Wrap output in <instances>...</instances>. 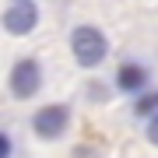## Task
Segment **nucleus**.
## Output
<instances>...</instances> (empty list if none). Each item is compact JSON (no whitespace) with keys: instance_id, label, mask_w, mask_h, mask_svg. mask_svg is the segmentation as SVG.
Returning <instances> with one entry per match:
<instances>
[{"instance_id":"obj_1","label":"nucleus","mask_w":158,"mask_h":158,"mask_svg":"<svg viewBox=\"0 0 158 158\" xmlns=\"http://www.w3.org/2000/svg\"><path fill=\"white\" fill-rule=\"evenodd\" d=\"M70 49H74V60H77L81 67H98V63L106 60V53H109V42H106V35L98 28L81 25V28L70 32Z\"/></svg>"},{"instance_id":"obj_2","label":"nucleus","mask_w":158,"mask_h":158,"mask_svg":"<svg viewBox=\"0 0 158 158\" xmlns=\"http://www.w3.org/2000/svg\"><path fill=\"white\" fill-rule=\"evenodd\" d=\"M67 127H70V109L60 106V102L42 106L39 113L32 116V130H35L39 137H46V141H56V137H60Z\"/></svg>"},{"instance_id":"obj_3","label":"nucleus","mask_w":158,"mask_h":158,"mask_svg":"<svg viewBox=\"0 0 158 158\" xmlns=\"http://www.w3.org/2000/svg\"><path fill=\"white\" fill-rule=\"evenodd\" d=\"M11 95L14 98H32L35 91H39L42 85V67H39V60H18L14 67H11Z\"/></svg>"},{"instance_id":"obj_4","label":"nucleus","mask_w":158,"mask_h":158,"mask_svg":"<svg viewBox=\"0 0 158 158\" xmlns=\"http://www.w3.org/2000/svg\"><path fill=\"white\" fill-rule=\"evenodd\" d=\"M35 25H39V11H35L32 0H21V4H11L4 14V28L11 35H28Z\"/></svg>"},{"instance_id":"obj_5","label":"nucleus","mask_w":158,"mask_h":158,"mask_svg":"<svg viewBox=\"0 0 158 158\" xmlns=\"http://www.w3.org/2000/svg\"><path fill=\"white\" fill-rule=\"evenodd\" d=\"M148 85V67H141V63H123L116 74V88L119 91H141Z\"/></svg>"},{"instance_id":"obj_6","label":"nucleus","mask_w":158,"mask_h":158,"mask_svg":"<svg viewBox=\"0 0 158 158\" xmlns=\"http://www.w3.org/2000/svg\"><path fill=\"white\" fill-rule=\"evenodd\" d=\"M134 109H137L141 116H151V113H158V91H155V95H141Z\"/></svg>"},{"instance_id":"obj_7","label":"nucleus","mask_w":158,"mask_h":158,"mask_svg":"<svg viewBox=\"0 0 158 158\" xmlns=\"http://www.w3.org/2000/svg\"><path fill=\"white\" fill-rule=\"evenodd\" d=\"M148 141L158 148V113H151V123H148Z\"/></svg>"},{"instance_id":"obj_8","label":"nucleus","mask_w":158,"mask_h":158,"mask_svg":"<svg viewBox=\"0 0 158 158\" xmlns=\"http://www.w3.org/2000/svg\"><path fill=\"white\" fill-rule=\"evenodd\" d=\"M0 158H11V137L0 130Z\"/></svg>"},{"instance_id":"obj_9","label":"nucleus","mask_w":158,"mask_h":158,"mask_svg":"<svg viewBox=\"0 0 158 158\" xmlns=\"http://www.w3.org/2000/svg\"><path fill=\"white\" fill-rule=\"evenodd\" d=\"M11 4H21V0H11Z\"/></svg>"}]
</instances>
